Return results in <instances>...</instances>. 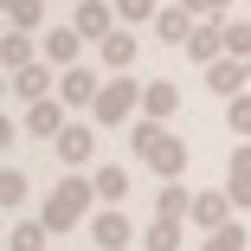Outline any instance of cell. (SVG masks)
Here are the masks:
<instances>
[{
  "instance_id": "obj_1",
  "label": "cell",
  "mask_w": 251,
  "mask_h": 251,
  "mask_svg": "<svg viewBox=\"0 0 251 251\" xmlns=\"http://www.w3.org/2000/svg\"><path fill=\"white\" fill-rule=\"evenodd\" d=\"M129 148L142 155V168H155L161 180H180V168H187V142H180V135H168L155 116L129 123Z\"/></svg>"
},
{
  "instance_id": "obj_2",
  "label": "cell",
  "mask_w": 251,
  "mask_h": 251,
  "mask_svg": "<svg viewBox=\"0 0 251 251\" xmlns=\"http://www.w3.org/2000/svg\"><path fill=\"white\" fill-rule=\"evenodd\" d=\"M97 206V187H90V174H65L52 193H45V226H52V232H71V226H84V213Z\"/></svg>"
},
{
  "instance_id": "obj_3",
  "label": "cell",
  "mask_w": 251,
  "mask_h": 251,
  "mask_svg": "<svg viewBox=\"0 0 251 251\" xmlns=\"http://www.w3.org/2000/svg\"><path fill=\"white\" fill-rule=\"evenodd\" d=\"M135 103H142V84H135L129 71H116L103 90H97V103H90V123H97V129H116V123H129V116H135Z\"/></svg>"
},
{
  "instance_id": "obj_4",
  "label": "cell",
  "mask_w": 251,
  "mask_h": 251,
  "mask_svg": "<svg viewBox=\"0 0 251 251\" xmlns=\"http://www.w3.org/2000/svg\"><path fill=\"white\" fill-rule=\"evenodd\" d=\"M90 245H97V251H129V245H135L129 213H123V206H97V213H90Z\"/></svg>"
},
{
  "instance_id": "obj_5",
  "label": "cell",
  "mask_w": 251,
  "mask_h": 251,
  "mask_svg": "<svg viewBox=\"0 0 251 251\" xmlns=\"http://www.w3.org/2000/svg\"><path fill=\"white\" fill-rule=\"evenodd\" d=\"M180 52H187L193 65H213V58H226V20H219V13H200Z\"/></svg>"
},
{
  "instance_id": "obj_6",
  "label": "cell",
  "mask_w": 251,
  "mask_h": 251,
  "mask_svg": "<svg viewBox=\"0 0 251 251\" xmlns=\"http://www.w3.org/2000/svg\"><path fill=\"white\" fill-rule=\"evenodd\" d=\"M20 129L39 135V142H58V129H65V97H39V103H26Z\"/></svg>"
},
{
  "instance_id": "obj_7",
  "label": "cell",
  "mask_w": 251,
  "mask_h": 251,
  "mask_svg": "<svg viewBox=\"0 0 251 251\" xmlns=\"http://www.w3.org/2000/svg\"><path fill=\"white\" fill-rule=\"evenodd\" d=\"M245 77H251V58H232V52H226V58H213V65H206V90H213V97H226V103L245 90Z\"/></svg>"
},
{
  "instance_id": "obj_8",
  "label": "cell",
  "mask_w": 251,
  "mask_h": 251,
  "mask_svg": "<svg viewBox=\"0 0 251 251\" xmlns=\"http://www.w3.org/2000/svg\"><path fill=\"white\" fill-rule=\"evenodd\" d=\"M71 26H77V32H84L90 45H97V39H110V32H116L123 20H116V7H103V0H77V13H71Z\"/></svg>"
},
{
  "instance_id": "obj_9",
  "label": "cell",
  "mask_w": 251,
  "mask_h": 251,
  "mask_svg": "<svg viewBox=\"0 0 251 251\" xmlns=\"http://www.w3.org/2000/svg\"><path fill=\"white\" fill-rule=\"evenodd\" d=\"M97 90H103V84H97V71H84V65H65V71H58V97H65L71 110H90Z\"/></svg>"
},
{
  "instance_id": "obj_10",
  "label": "cell",
  "mask_w": 251,
  "mask_h": 251,
  "mask_svg": "<svg viewBox=\"0 0 251 251\" xmlns=\"http://www.w3.org/2000/svg\"><path fill=\"white\" fill-rule=\"evenodd\" d=\"M52 148H58V161H65V168H84V161L97 155V135H90V123H65Z\"/></svg>"
},
{
  "instance_id": "obj_11",
  "label": "cell",
  "mask_w": 251,
  "mask_h": 251,
  "mask_svg": "<svg viewBox=\"0 0 251 251\" xmlns=\"http://www.w3.org/2000/svg\"><path fill=\"white\" fill-rule=\"evenodd\" d=\"M226 219H232V193H226V187L193 193V226H200V232H219Z\"/></svg>"
},
{
  "instance_id": "obj_12",
  "label": "cell",
  "mask_w": 251,
  "mask_h": 251,
  "mask_svg": "<svg viewBox=\"0 0 251 251\" xmlns=\"http://www.w3.org/2000/svg\"><path fill=\"white\" fill-rule=\"evenodd\" d=\"M52 65H45V58H32V65H20L13 71V97H20V103H39V97H52Z\"/></svg>"
},
{
  "instance_id": "obj_13",
  "label": "cell",
  "mask_w": 251,
  "mask_h": 251,
  "mask_svg": "<svg viewBox=\"0 0 251 251\" xmlns=\"http://www.w3.org/2000/svg\"><path fill=\"white\" fill-rule=\"evenodd\" d=\"M180 238H187V219H168V213L142 226V251H180Z\"/></svg>"
},
{
  "instance_id": "obj_14",
  "label": "cell",
  "mask_w": 251,
  "mask_h": 251,
  "mask_svg": "<svg viewBox=\"0 0 251 251\" xmlns=\"http://www.w3.org/2000/svg\"><path fill=\"white\" fill-rule=\"evenodd\" d=\"M226 193H232V206L251 213V142H238V155L226 161Z\"/></svg>"
},
{
  "instance_id": "obj_15",
  "label": "cell",
  "mask_w": 251,
  "mask_h": 251,
  "mask_svg": "<svg viewBox=\"0 0 251 251\" xmlns=\"http://www.w3.org/2000/svg\"><path fill=\"white\" fill-rule=\"evenodd\" d=\"M77 52H84V32L77 26H52V32H45V65H77Z\"/></svg>"
},
{
  "instance_id": "obj_16",
  "label": "cell",
  "mask_w": 251,
  "mask_h": 251,
  "mask_svg": "<svg viewBox=\"0 0 251 251\" xmlns=\"http://www.w3.org/2000/svg\"><path fill=\"white\" fill-rule=\"evenodd\" d=\"M97 58H103L110 71H129L135 65V26H116L110 39H97Z\"/></svg>"
},
{
  "instance_id": "obj_17",
  "label": "cell",
  "mask_w": 251,
  "mask_h": 251,
  "mask_svg": "<svg viewBox=\"0 0 251 251\" xmlns=\"http://www.w3.org/2000/svg\"><path fill=\"white\" fill-rule=\"evenodd\" d=\"M187 32H193V7H187V0H174V7H161V13H155V39L187 45Z\"/></svg>"
},
{
  "instance_id": "obj_18",
  "label": "cell",
  "mask_w": 251,
  "mask_h": 251,
  "mask_svg": "<svg viewBox=\"0 0 251 251\" xmlns=\"http://www.w3.org/2000/svg\"><path fill=\"white\" fill-rule=\"evenodd\" d=\"M180 110V90L168 84V77H155V84H142V116H155V123H168Z\"/></svg>"
},
{
  "instance_id": "obj_19",
  "label": "cell",
  "mask_w": 251,
  "mask_h": 251,
  "mask_svg": "<svg viewBox=\"0 0 251 251\" xmlns=\"http://www.w3.org/2000/svg\"><path fill=\"white\" fill-rule=\"evenodd\" d=\"M90 187H97V200H103V206H123V200H129V168H97L90 174Z\"/></svg>"
},
{
  "instance_id": "obj_20",
  "label": "cell",
  "mask_w": 251,
  "mask_h": 251,
  "mask_svg": "<svg viewBox=\"0 0 251 251\" xmlns=\"http://www.w3.org/2000/svg\"><path fill=\"white\" fill-rule=\"evenodd\" d=\"M32 58H39V45H32V32L7 26V39H0V65H7V71H20V65H32Z\"/></svg>"
},
{
  "instance_id": "obj_21",
  "label": "cell",
  "mask_w": 251,
  "mask_h": 251,
  "mask_svg": "<svg viewBox=\"0 0 251 251\" xmlns=\"http://www.w3.org/2000/svg\"><path fill=\"white\" fill-rule=\"evenodd\" d=\"M45 238H52L45 219H20V226L7 232V251H45Z\"/></svg>"
},
{
  "instance_id": "obj_22",
  "label": "cell",
  "mask_w": 251,
  "mask_h": 251,
  "mask_svg": "<svg viewBox=\"0 0 251 251\" xmlns=\"http://www.w3.org/2000/svg\"><path fill=\"white\" fill-rule=\"evenodd\" d=\"M155 213H168V219H193V193H187L180 180H168V187L155 193Z\"/></svg>"
},
{
  "instance_id": "obj_23",
  "label": "cell",
  "mask_w": 251,
  "mask_h": 251,
  "mask_svg": "<svg viewBox=\"0 0 251 251\" xmlns=\"http://www.w3.org/2000/svg\"><path fill=\"white\" fill-rule=\"evenodd\" d=\"M200 251H251V232H245L238 219H226L219 232H206V245H200Z\"/></svg>"
},
{
  "instance_id": "obj_24",
  "label": "cell",
  "mask_w": 251,
  "mask_h": 251,
  "mask_svg": "<svg viewBox=\"0 0 251 251\" xmlns=\"http://www.w3.org/2000/svg\"><path fill=\"white\" fill-rule=\"evenodd\" d=\"M226 129H232L238 142H251V90H238L232 103H226Z\"/></svg>"
},
{
  "instance_id": "obj_25",
  "label": "cell",
  "mask_w": 251,
  "mask_h": 251,
  "mask_svg": "<svg viewBox=\"0 0 251 251\" xmlns=\"http://www.w3.org/2000/svg\"><path fill=\"white\" fill-rule=\"evenodd\" d=\"M155 13H161L155 0H116V20L123 26H155Z\"/></svg>"
},
{
  "instance_id": "obj_26",
  "label": "cell",
  "mask_w": 251,
  "mask_h": 251,
  "mask_svg": "<svg viewBox=\"0 0 251 251\" xmlns=\"http://www.w3.org/2000/svg\"><path fill=\"white\" fill-rule=\"evenodd\" d=\"M226 52L232 58H251V20H226Z\"/></svg>"
},
{
  "instance_id": "obj_27",
  "label": "cell",
  "mask_w": 251,
  "mask_h": 251,
  "mask_svg": "<svg viewBox=\"0 0 251 251\" xmlns=\"http://www.w3.org/2000/svg\"><path fill=\"white\" fill-rule=\"evenodd\" d=\"M26 200V174L20 168H0V206H20Z\"/></svg>"
},
{
  "instance_id": "obj_28",
  "label": "cell",
  "mask_w": 251,
  "mask_h": 251,
  "mask_svg": "<svg viewBox=\"0 0 251 251\" xmlns=\"http://www.w3.org/2000/svg\"><path fill=\"white\" fill-rule=\"evenodd\" d=\"M7 20H13L20 32H39V20H45V0H20V7H13Z\"/></svg>"
},
{
  "instance_id": "obj_29",
  "label": "cell",
  "mask_w": 251,
  "mask_h": 251,
  "mask_svg": "<svg viewBox=\"0 0 251 251\" xmlns=\"http://www.w3.org/2000/svg\"><path fill=\"white\" fill-rule=\"evenodd\" d=\"M187 7H193V13H219V20H226V7H232V0H187Z\"/></svg>"
},
{
  "instance_id": "obj_30",
  "label": "cell",
  "mask_w": 251,
  "mask_h": 251,
  "mask_svg": "<svg viewBox=\"0 0 251 251\" xmlns=\"http://www.w3.org/2000/svg\"><path fill=\"white\" fill-rule=\"evenodd\" d=\"M13 135H20V129H13V116L0 110V155H7V148H13Z\"/></svg>"
},
{
  "instance_id": "obj_31",
  "label": "cell",
  "mask_w": 251,
  "mask_h": 251,
  "mask_svg": "<svg viewBox=\"0 0 251 251\" xmlns=\"http://www.w3.org/2000/svg\"><path fill=\"white\" fill-rule=\"evenodd\" d=\"M7 90H13V71H7V65H0V97H7Z\"/></svg>"
},
{
  "instance_id": "obj_32",
  "label": "cell",
  "mask_w": 251,
  "mask_h": 251,
  "mask_svg": "<svg viewBox=\"0 0 251 251\" xmlns=\"http://www.w3.org/2000/svg\"><path fill=\"white\" fill-rule=\"evenodd\" d=\"M13 7H20V0H0V13H13Z\"/></svg>"
},
{
  "instance_id": "obj_33",
  "label": "cell",
  "mask_w": 251,
  "mask_h": 251,
  "mask_svg": "<svg viewBox=\"0 0 251 251\" xmlns=\"http://www.w3.org/2000/svg\"><path fill=\"white\" fill-rule=\"evenodd\" d=\"M0 39H7V32H0Z\"/></svg>"
}]
</instances>
